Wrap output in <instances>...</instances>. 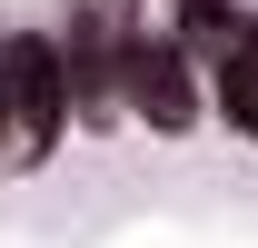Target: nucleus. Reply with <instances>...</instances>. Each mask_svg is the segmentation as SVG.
<instances>
[{
	"label": "nucleus",
	"mask_w": 258,
	"mask_h": 248,
	"mask_svg": "<svg viewBox=\"0 0 258 248\" xmlns=\"http://www.w3.org/2000/svg\"><path fill=\"white\" fill-rule=\"evenodd\" d=\"M70 119V60L50 40H0V169H40Z\"/></svg>",
	"instance_id": "1"
},
{
	"label": "nucleus",
	"mask_w": 258,
	"mask_h": 248,
	"mask_svg": "<svg viewBox=\"0 0 258 248\" xmlns=\"http://www.w3.org/2000/svg\"><path fill=\"white\" fill-rule=\"evenodd\" d=\"M119 99L149 129H199V80L179 40H119Z\"/></svg>",
	"instance_id": "2"
},
{
	"label": "nucleus",
	"mask_w": 258,
	"mask_h": 248,
	"mask_svg": "<svg viewBox=\"0 0 258 248\" xmlns=\"http://www.w3.org/2000/svg\"><path fill=\"white\" fill-rule=\"evenodd\" d=\"M219 99H228V119H238V129L258 139V40H248V50H238V60L219 70Z\"/></svg>",
	"instance_id": "3"
}]
</instances>
